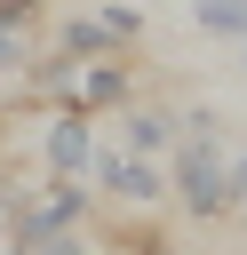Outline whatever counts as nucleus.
<instances>
[{
    "mask_svg": "<svg viewBox=\"0 0 247 255\" xmlns=\"http://www.w3.org/2000/svg\"><path fill=\"white\" fill-rule=\"evenodd\" d=\"M231 143H223V128L207 120V112H191L183 120V135H175V199H183V215H199V223H215V215H231Z\"/></svg>",
    "mask_w": 247,
    "mask_h": 255,
    "instance_id": "f257e3e1",
    "label": "nucleus"
},
{
    "mask_svg": "<svg viewBox=\"0 0 247 255\" xmlns=\"http://www.w3.org/2000/svg\"><path fill=\"white\" fill-rule=\"evenodd\" d=\"M88 183L120 207V215H143V207H159L167 199V175H159V159H127L120 143H96V159H88Z\"/></svg>",
    "mask_w": 247,
    "mask_h": 255,
    "instance_id": "f03ea898",
    "label": "nucleus"
},
{
    "mask_svg": "<svg viewBox=\"0 0 247 255\" xmlns=\"http://www.w3.org/2000/svg\"><path fill=\"white\" fill-rule=\"evenodd\" d=\"M40 159H48V175H88V159H96V120H80V112H48V128H40Z\"/></svg>",
    "mask_w": 247,
    "mask_h": 255,
    "instance_id": "7ed1b4c3",
    "label": "nucleus"
},
{
    "mask_svg": "<svg viewBox=\"0 0 247 255\" xmlns=\"http://www.w3.org/2000/svg\"><path fill=\"white\" fill-rule=\"evenodd\" d=\"M175 135H183V120L159 112V104H127L120 112V151L127 159H159V151H175Z\"/></svg>",
    "mask_w": 247,
    "mask_h": 255,
    "instance_id": "20e7f679",
    "label": "nucleus"
},
{
    "mask_svg": "<svg viewBox=\"0 0 247 255\" xmlns=\"http://www.w3.org/2000/svg\"><path fill=\"white\" fill-rule=\"evenodd\" d=\"M48 48H56V56H80V64H88V56H120V40L104 32V16H64V24L48 32Z\"/></svg>",
    "mask_w": 247,
    "mask_h": 255,
    "instance_id": "39448f33",
    "label": "nucleus"
},
{
    "mask_svg": "<svg viewBox=\"0 0 247 255\" xmlns=\"http://www.w3.org/2000/svg\"><path fill=\"white\" fill-rule=\"evenodd\" d=\"M191 24L215 32V40H239V48H247V0H191Z\"/></svg>",
    "mask_w": 247,
    "mask_h": 255,
    "instance_id": "423d86ee",
    "label": "nucleus"
},
{
    "mask_svg": "<svg viewBox=\"0 0 247 255\" xmlns=\"http://www.w3.org/2000/svg\"><path fill=\"white\" fill-rule=\"evenodd\" d=\"M8 255H88V239L80 231H24V223H8Z\"/></svg>",
    "mask_w": 247,
    "mask_h": 255,
    "instance_id": "0eeeda50",
    "label": "nucleus"
},
{
    "mask_svg": "<svg viewBox=\"0 0 247 255\" xmlns=\"http://www.w3.org/2000/svg\"><path fill=\"white\" fill-rule=\"evenodd\" d=\"M32 56H40V40H24V32H8V24H0V80H24V72H32Z\"/></svg>",
    "mask_w": 247,
    "mask_h": 255,
    "instance_id": "6e6552de",
    "label": "nucleus"
},
{
    "mask_svg": "<svg viewBox=\"0 0 247 255\" xmlns=\"http://www.w3.org/2000/svg\"><path fill=\"white\" fill-rule=\"evenodd\" d=\"M0 24H8V32H24V40H40V24H48V0H0Z\"/></svg>",
    "mask_w": 247,
    "mask_h": 255,
    "instance_id": "1a4fd4ad",
    "label": "nucleus"
},
{
    "mask_svg": "<svg viewBox=\"0 0 247 255\" xmlns=\"http://www.w3.org/2000/svg\"><path fill=\"white\" fill-rule=\"evenodd\" d=\"M223 175H231V207H247V143L231 151V167H223Z\"/></svg>",
    "mask_w": 247,
    "mask_h": 255,
    "instance_id": "9d476101",
    "label": "nucleus"
},
{
    "mask_svg": "<svg viewBox=\"0 0 247 255\" xmlns=\"http://www.w3.org/2000/svg\"><path fill=\"white\" fill-rule=\"evenodd\" d=\"M239 64H247V48H239Z\"/></svg>",
    "mask_w": 247,
    "mask_h": 255,
    "instance_id": "9b49d317",
    "label": "nucleus"
}]
</instances>
